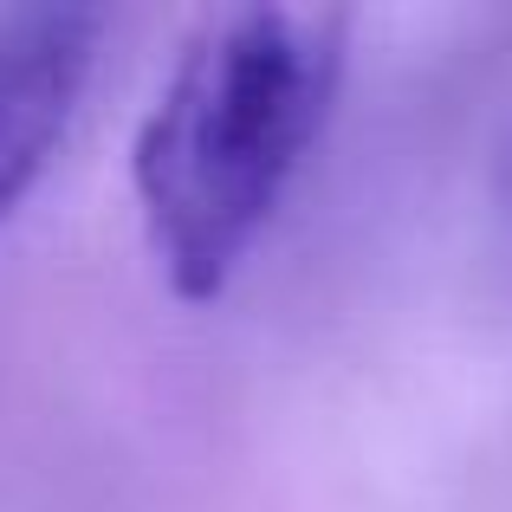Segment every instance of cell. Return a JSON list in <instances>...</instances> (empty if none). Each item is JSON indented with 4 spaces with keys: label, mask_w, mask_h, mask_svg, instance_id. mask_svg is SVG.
Here are the masks:
<instances>
[{
    "label": "cell",
    "mask_w": 512,
    "mask_h": 512,
    "mask_svg": "<svg viewBox=\"0 0 512 512\" xmlns=\"http://www.w3.org/2000/svg\"><path fill=\"white\" fill-rule=\"evenodd\" d=\"M350 13L234 7L195 26L130 143L143 240L182 305H214L338 111Z\"/></svg>",
    "instance_id": "obj_1"
},
{
    "label": "cell",
    "mask_w": 512,
    "mask_h": 512,
    "mask_svg": "<svg viewBox=\"0 0 512 512\" xmlns=\"http://www.w3.org/2000/svg\"><path fill=\"white\" fill-rule=\"evenodd\" d=\"M104 46V13L85 7H26L0 13V234L39 175L52 169L59 143L72 137L78 104L91 91Z\"/></svg>",
    "instance_id": "obj_2"
}]
</instances>
